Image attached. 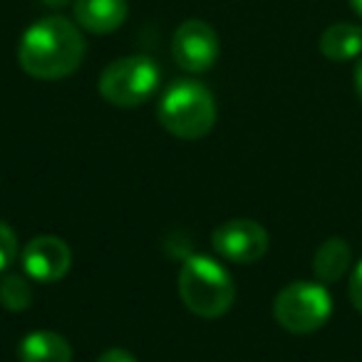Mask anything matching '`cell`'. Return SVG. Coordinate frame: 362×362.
<instances>
[{"label": "cell", "instance_id": "cell-1", "mask_svg": "<svg viewBox=\"0 0 362 362\" xmlns=\"http://www.w3.org/2000/svg\"><path fill=\"white\" fill-rule=\"evenodd\" d=\"M85 52L87 42L77 23L47 16L23 33L18 62L35 80H62L82 65Z\"/></svg>", "mask_w": 362, "mask_h": 362}, {"label": "cell", "instance_id": "cell-2", "mask_svg": "<svg viewBox=\"0 0 362 362\" xmlns=\"http://www.w3.org/2000/svg\"><path fill=\"white\" fill-rule=\"evenodd\" d=\"M179 296L199 317H221L231 310L236 286L221 263L209 256H189L179 271Z\"/></svg>", "mask_w": 362, "mask_h": 362}, {"label": "cell", "instance_id": "cell-3", "mask_svg": "<svg viewBox=\"0 0 362 362\" xmlns=\"http://www.w3.org/2000/svg\"><path fill=\"white\" fill-rule=\"evenodd\" d=\"M159 122L179 139H202L216 124V100L197 80H179L161 95Z\"/></svg>", "mask_w": 362, "mask_h": 362}, {"label": "cell", "instance_id": "cell-4", "mask_svg": "<svg viewBox=\"0 0 362 362\" xmlns=\"http://www.w3.org/2000/svg\"><path fill=\"white\" fill-rule=\"evenodd\" d=\"M332 315V298L322 283L298 281L286 286L273 300V317L293 335L320 330Z\"/></svg>", "mask_w": 362, "mask_h": 362}, {"label": "cell", "instance_id": "cell-5", "mask_svg": "<svg viewBox=\"0 0 362 362\" xmlns=\"http://www.w3.org/2000/svg\"><path fill=\"white\" fill-rule=\"evenodd\" d=\"M159 67L146 55H127L110 62L100 77V95L115 107H136L151 100L159 87Z\"/></svg>", "mask_w": 362, "mask_h": 362}, {"label": "cell", "instance_id": "cell-6", "mask_svg": "<svg viewBox=\"0 0 362 362\" xmlns=\"http://www.w3.org/2000/svg\"><path fill=\"white\" fill-rule=\"evenodd\" d=\"M211 246L231 263H256L268 251V231L251 218H233L211 233Z\"/></svg>", "mask_w": 362, "mask_h": 362}, {"label": "cell", "instance_id": "cell-7", "mask_svg": "<svg viewBox=\"0 0 362 362\" xmlns=\"http://www.w3.org/2000/svg\"><path fill=\"white\" fill-rule=\"evenodd\" d=\"M171 55L176 65L187 72H206L218 60V35L209 23L192 18L184 21L174 33Z\"/></svg>", "mask_w": 362, "mask_h": 362}, {"label": "cell", "instance_id": "cell-8", "mask_svg": "<svg viewBox=\"0 0 362 362\" xmlns=\"http://www.w3.org/2000/svg\"><path fill=\"white\" fill-rule=\"evenodd\" d=\"M23 271L40 283H55L67 276L72 266V251L62 238L37 236L21 253Z\"/></svg>", "mask_w": 362, "mask_h": 362}, {"label": "cell", "instance_id": "cell-9", "mask_svg": "<svg viewBox=\"0 0 362 362\" xmlns=\"http://www.w3.org/2000/svg\"><path fill=\"white\" fill-rule=\"evenodd\" d=\"M129 6L127 0H75V21L82 30L110 35L124 25Z\"/></svg>", "mask_w": 362, "mask_h": 362}, {"label": "cell", "instance_id": "cell-10", "mask_svg": "<svg viewBox=\"0 0 362 362\" xmlns=\"http://www.w3.org/2000/svg\"><path fill=\"white\" fill-rule=\"evenodd\" d=\"M18 357L21 362H72V347L57 332L37 330L21 340Z\"/></svg>", "mask_w": 362, "mask_h": 362}, {"label": "cell", "instance_id": "cell-11", "mask_svg": "<svg viewBox=\"0 0 362 362\" xmlns=\"http://www.w3.org/2000/svg\"><path fill=\"white\" fill-rule=\"evenodd\" d=\"M317 45H320L322 57L332 62H347L362 55V28L355 23H335L325 28Z\"/></svg>", "mask_w": 362, "mask_h": 362}, {"label": "cell", "instance_id": "cell-12", "mask_svg": "<svg viewBox=\"0 0 362 362\" xmlns=\"http://www.w3.org/2000/svg\"><path fill=\"white\" fill-rule=\"evenodd\" d=\"M352 261L350 243L342 238H327L313 256V273L320 283H337Z\"/></svg>", "mask_w": 362, "mask_h": 362}, {"label": "cell", "instance_id": "cell-13", "mask_svg": "<svg viewBox=\"0 0 362 362\" xmlns=\"http://www.w3.org/2000/svg\"><path fill=\"white\" fill-rule=\"evenodd\" d=\"M0 303H3V308L11 313L28 310L33 303L30 283H28L23 276H16V273L6 276L3 281H0Z\"/></svg>", "mask_w": 362, "mask_h": 362}, {"label": "cell", "instance_id": "cell-14", "mask_svg": "<svg viewBox=\"0 0 362 362\" xmlns=\"http://www.w3.org/2000/svg\"><path fill=\"white\" fill-rule=\"evenodd\" d=\"M18 258V238L8 223L0 221V273L8 271Z\"/></svg>", "mask_w": 362, "mask_h": 362}, {"label": "cell", "instance_id": "cell-15", "mask_svg": "<svg viewBox=\"0 0 362 362\" xmlns=\"http://www.w3.org/2000/svg\"><path fill=\"white\" fill-rule=\"evenodd\" d=\"M347 293H350V303L357 313H362V261L355 266L350 276V286H347Z\"/></svg>", "mask_w": 362, "mask_h": 362}, {"label": "cell", "instance_id": "cell-16", "mask_svg": "<svg viewBox=\"0 0 362 362\" xmlns=\"http://www.w3.org/2000/svg\"><path fill=\"white\" fill-rule=\"evenodd\" d=\"M97 362H139L132 352L122 350V347H112V350L102 352L100 357H97Z\"/></svg>", "mask_w": 362, "mask_h": 362}, {"label": "cell", "instance_id": "cell-17", "mask_svg": "<svg viewBox=\"0 0 362 362\" xmlns=\"http://www.w3.org/2000/svg\"><path fill=\"white\" fill-rule=\"evenodd\" d=\"M355 92L362 102V57L357 60V67H355Z\"/></svg>", "mask_w": 362, "mask_h": 362}, {"label": "cell", "instance_id": "cell-18", "mask_svg": "<svg viewBox=\"0 0 362 362\" xmlns=\"http://www.w3.org/2000/svg\"><path fill=\"white\" fill-rule=\"evenodd\" d=\"M40 3L47 8H65V6H70L72 0H40Z\"/></svg>", "mask_w": 362, "mask_h": 362}, {"label": "cell", "instance_id": "cell-19", "mask_svg": "<svg viewBox=\"0 0 362 362\" xmlns=\"http://www.w3.org/2000/svg\"><path fill=\"white\" fill-rule=\"evenodd\" d=\"M347 3H350V6H352V11H355L357 16L362 18V0H347Z\"/></svg>", "mask_w": 362, "mask_h": 362}]
</instances>
